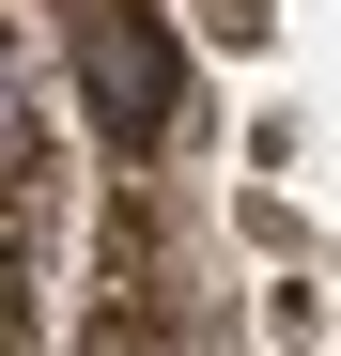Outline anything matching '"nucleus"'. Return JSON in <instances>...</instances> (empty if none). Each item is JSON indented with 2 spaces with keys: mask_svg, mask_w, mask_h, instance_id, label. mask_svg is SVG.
I'll return each instance as SVG.
<instances>
[{
  "mask_svg": "<svg viewBox=\"0 0 341 356\" xmlns=\"http://www.w3.org/2000/svg\"><path fill=\"white\" fill-rule=\"evenodd\" d=\"M63 47H78V93L125 155H170L187 140V63H170V16L155 0H63Z\"/></svg>",
  "mask_w": 341,
  "mask_h": 356,
  "instance_id": "f257e3e1",
  "label": "nucleus"
}]
</instances>
